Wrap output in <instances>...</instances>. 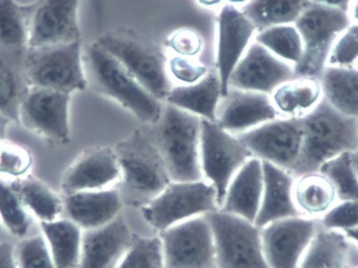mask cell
<instances>
[{
    "label": "cell",
    "mask_w": 358,
    "mask_h": 268,
    "mask_svg": "<svg viewBox=\"0 0 358 268\" xmlns=\"http://www.w3.org/2000/svg\"><path fill=\"white\" fill-rule=\"evenodd\" d=\"M303 143L292 175L319 172L328 160L358 150L357 120L336 111L325 99L303 115Z\"/></svg>",
    "instance_id": "6da1fadb"
},
{
    "label": "cell",
    "mask_w": 358,
    "mask_h": 268,
    "mask_svg": "<svg viewBox=\"0 0 358 268\" xmlns=\"http://www.w3.org/2000/svg\"><path fill=\"white\" fill-rule=\"evenodd\" d=\"M83 67L87 85L131 111L141 121L155 124L164 105L145 90L134 76L98 42L83 50Z\"/></svg>",
    "instance_id": "7a4b0ae2"
},
{
    "label": "cell",
    "mask_w": 358,
    "mask_h": 268,
    "mask_svg": "<svg viewBox=\"0 0 358 268\" xmlns=\"http://www.w3.org/2000/svg\"><path fill=\"white\" fill-rule=\"evenodd\" d=\"M119 160L120 195L124 204L145 206L171 183L169 171L150 134L138 132L115 149Z\"/></svg>",
    "instance_id": "3957f363"
},
{
    "label": "cell",
    "mask_w": 358,
    "mask_h": 268,
    "mask_svg": "<svg viewBox=\"0 0 358 268\" xmlns=\"http://www.w3.org/2000/svg\"><path fill=\"white\" fill-rule=\"evenodd\" d=\"M201 122L197 115L166 104L150 132L172 181L203 179L200 164Z\"/></svg>",
    "instance_id": "277c9868"
},
{
    "label": "cell",
    "mask_w": 358,
    "mask_h": 268,
    "mask_svg": "<svg viewBox=\"0 0 358 268\" xmlns=\"http://www.w3.org/2000/svg\"><path fill=\"white\" fill-rule=\"evenodd\" d=\"M351 24L348 13L310 2L294 25L302 38V60L294 65L296 78L319 79L338 36Z\"/></svg>",
    "instance_id": "5b68a950"
},
{
    "label": "cell",
    "mask_w": 358,
    "mask_h": 268,
    "mask_svg": "<svg viewBox=\"0 0 358 268\" xmlns=\"http://www.w3.org/2000/svg\"><path fill=\"white\" fill-rule=\"evenodd\" d=\"M25 73L34 87L71 94L85 90L81 41L27 48Z\"/></svg>",
    "instance_id": "8992f818"
},
{
    "label": "cell",
    "mask_w": 358,
    "mask_h": 268,
    "mask_svg": "<svg viewBox=\"0 0 358 268\" xmlns=\"http://www.w3.org/2000/svg\"><path fill=\"white\" fill-rule=\"evenodd\" d=\"M206 217L214 236L216 268H271L263 253L260 227L220 210Z\"/></svg>",
    "instance_id": "52a82bcc"
},
{
    "label": "cell",
    "mask_w": 358,
    "mask_h": 268,
    "mask_svg": "<svg viewBox=\"0 0 358 268\" xmlns=\"http://www.w3.org/2000/svg\"><path fill=\"white\" fill-rule=\"evenodd\" d=\"M220 210L215 188L208 181H171L157 196L143 206V216L157 231L179 223Z\"/></svg>",
    "instance_id": "ba28073f"
},
{
    "label": "cell",
    "mask_w": 358,
    "mask_h": 268,
    "mask_svg": "<svg viewBox=\"0 0 358 268\" xmlns=\"http://www.w3.org/2000/svg\"><path fill=\"white\" fill-rule=\"evenodd\" d=\"M250 150L235 134L222 129L215 122L202 120L200 164L202 176L216 190L219 208L236 173L250 158Z\"/></svg>",
    "instance_id": "9c48e42d"
},
{
    "label": "cell",
    "mask_w": 358,
    "mask_h": 268,
    "mask_svg": "<svg viewBox=\"0 0 358 268\" xmlns=\"http://www.w3.org/2000/svg\"><path fill=\"white\" fill-rule=\"evenodd\" d=\"M96 42L113 55L145 90L157 100L166 101L172 86L165 60L159 50L136 38L117 34H107Z\"/></svg>",
    "instance_id": "30bf717a"
},
{
    "label": "cell",
    "mask_w": 358,
    "mask_h": 268,
    "mask_svg": "<svg viewBox=\"0 0 358 268\" xmlns=\"http://www.w3.org/2000/svg\"><path fill=\"white\" fill-rule=\"evenodd\" d=\"M236 136L254 157L292 174L302 149V118L273 120Z\"/></svg>",
    "instance_id": "8fae6325"
},
{
    "label": "cell",
    "mask_w": 358,
    "mask_h": 268,
    "mask_svg": "<svg viewBox=\"0 0 358 268\" xmlns=\"http://www.w3.org/2000/svg\"><path fill=\"white\" fill-rule=\"evenodd\" d=\"M165 268H216L214 236L204 216L162 232Z\"/></svg>",
    "instance_id": "7c38bea8"
},
{
    "label": "cell",
    "mask_w": 358,
    "mask_h": 268,
    "mask_svg": "<svg viewBox=\"0 0 358 268\" xmlns=\"http://www.w3.org/2000/svg\"><path fill=\"white\" fill-rule=\"evenodd\" d=\"M71 94L29 86L21 101L19 124L50 141L69 139Z\"/></svg>",
    "instance_id": "4fadbf2b"
},
{
    "label": "cell",
    "mask_w": 358,
    "mask_h": 268,
    "mask_svg": "<svg viewBox=\"0 0 358 268\" xmlns=\"http://www.w3.org/2000/svg\"><path fill=\"white\" fill-rule=\"evenodd\" d=\"M80 0H36L29 4V48L81 41Z\"/></svg>",
    "instance_id": "5bb4252c"
},
{
    "label": "cell",
    "mask_w": 358,
    "mask_h": 268,
    "mask_svg": "<svg viewBox=\"0 0 358 268\" xmlns=\"http://www.w3.org/2000/svg\"><path fill=\"white\" fill-rule=\"evenodd\" d=\"M317 233L313 219L303 216L273 221L261 229L263 253L271 268H299Z\"/></svg>",
    "instance_id": "9a60e30c"
},
{
    "label": "cell",
    "mask_w": 358,
    "mask_h": 268,
    "mask_svg": "<svg viewBox=\"0 0 358 268\" xmlns=\"http://www.w3.org/2000/svg\"><path fill=\"white\" fill-rule=\"evenodd\" d=\"M294 66L252 42L229 78V86L237 90L271 94L280 85L294 79Z\"/></svg>",
    "instance_id": "2e32d148"
},
{
    "label": "cell",
    "mask_w": 358,
    "mask_h": 268,
    "mask_svg": "<svg viewBox=\"0 0 358 268\" xmlns=\"http://www.w3.org/2000/svg\"><path fill=\"white\" fill-rule=\"evenodd\" d=\"M279 113L271 94L229 88L221 97L215 123L231 134H241L278 119Z\"/></svg>",
    "instance_id": "e0dca14e"
},
{
    "label": "cell",
    "mask_w": 358,
    "mask_h": 268,
    "mask_svg": "<svg viewBox=\"0 0 358 268\" xmlns=\"http://www.w3.org/2000/svg\"><path fill=\"white\" fill-rule=\"evenodd\" d=\"M255 33L254 23L235 6H223L218 16L217 69L221 82L222 97L229 92V82L236 65L245 54Z\"/></svg>",
    "instance_id": "ac0fdd59"
},
{
    "label": "cell",
    "mask_w": 358,
    "mask_h": 268,
    "mask_svg": "<svg viewBox=\"0 0 358 268\" xmlns=\"http://www.w3.org/2000/svg\"><path fill=\"white\" fill-rule=\"evenodd\" d=\"M134 236L121 215L104 227L86 230L82 236L78 268H117L129 250Z\"/></svg>",
    "instance_id": "d6986e66"
},
{
    "label": "cell",
    "mask_w": 358,
    "mask_h": 268,
    "mask_svg": "<svg viewBox=\"0 0 358 268\" xmlns=\"http://www.w3.org/2000/svg\"><path fill=\"white\" fill-rule=\"evenodd\" d=\"M121 176L117 153L108 148H96L81 156L63 179L66 194L103 190Z\"/></svg>",
    "instance_id": "ffe728a7"
},
{
    "label": "cell",
    "mask_w": 358,
    "mask_h": 268,
    "mask_svg": "<svg viewBox=\"0 0 358 268\" xmlns=\"http://www.w3.org/2000/svg\"><path fill=\"white\" fill-rule=\"evenodd\" d=\"M262 166L264 185L255 225L262 229L273 221L303 216L294 202L292 174L271 162H262Z\"/></svg>",
    "instance_id": "44dd1931"
},
{
    "label": "cell",
    "mask_w": 358,
    "mask_h": 268,
    "mask_svg": "<svg viewBox=\"0 0 358 268\" xmlns=\"http://www.w3.org/2000/svg\"><path fill=\"white\" fill-rule=\"evenodd\" d=\"M263 185L262 160L250 158L231 179L220 211L255 223L260 210Z\"/></svg>",
    "instance_id": "7402d4cb"
},
{
    "label": "cell",
    "mask_w": 358,
    "mask_h": 268,
    "mask_svg": "<svg viewBox=\"0 0 358 268\" xmlns=\"http://www.w3.org/2000/svg\"><path fill=\"white\" fill-rule=\"evenodd\" d=\"M123 200L117 190H94L67 194V216L82 229L104 227L120 215Z\"/></svg>",
    "instance_id": "603a6c76"
},
{
    "label": "cell",
    "mask_w": 358,
    "mask_h": 268,
    "mask_svg": "<svg viewBox=\"0 0 358 268\" xmlns=\"http://www.w3.org/2000/svg\"><path fill=\"white\" fill-rule=\"evenodd\" d=\"M27 52L0 44V113L17 124L21 101L29 87L25 73Z\"/></svg>",
    "instance_id": "cb8c5ba5"
},
{
    "label": "cell",
    "mask_w": 358,
    "mask_h": 268,
    "mask_svg": "<svg viewBox=\"0 0 358 268\" xmlns=\"http://www.w3.org/2000/svg\"><path fill=\"white\" fill-rule=\"evenodd\" d=\"M221 97L222 92L218 73H208L196 83L172 87L166 102L193 113L200 119L215 122Z\"/></svg>",
    "instance_id": "d4e9b609"
},
{
    "label": "cell",
    "mask_w": 358,
    "mask_h": 268,
    "mask_svg": "<svg viewBox=\"0 0 358 268\" xmlns=\"http://www.w3.org/2000/svg\"><path fill=\"white\" fill-rule=\"evenodd\" d=\"M279 115L300 118L310 113L323 99L321 82L315 78H294L271 94Z\"/></svg>",
    "instance_id": "484cf974"
},
{
    "label": "cell",
    "mask_w": 358,
    "mask_h": 268,
    "mask_svg": "<svg viewBox=\"0 0 358 268\" xmlns=\"http://www.w3.org/2000/svg\"><path fill=\"white\" fill-rule=\"evenodd\" d=\"M323 98L347 117L358 120L357 67L326 66L320 78Z\"/></svg>",
    "instance_id": "4316f807"
},
{
    "label": "cell",
    "mask_w": 358,
    "mask_h": 268,
    "mask_svg": "<svg viewBox=\"0 0 358 268\" xmlns=\"http://www.w3.org/2000/svg\"><path fill=\"white\" fill-rule=\"evenodd\" d=\"M41 229L56 268H77L81 256V227L73 221H42Z\"/></svg>",
    "instance_id": "83f0119b"
},
{
    "label": "cell",
    "mask_w": 358,
    "mask_h": 268,
    "mask_svg": "<svg viewBox=\"0 0 358 268\" xmlns=\"http://www.w3.org/2000/svg\"><path fill=\"white\" fill-rule=\"evenodd\" d=\"M348 252L345 234L319 230L303 255L299 268H347Z\"/></svg>",
    "instance_id": "f1b7e54d"
},
{
    "label": "cell",
    "mask_w": 358,
    "mask_h": 268,
    "mask_svg": "<svg viewBox=\"0 0 358 268\" xmlns=\"http://www.w3.org/2000/svg\"><path fill=\"white\" fill-rule=\"evenodd\" d=\"M336 198L334 185L321 172L301 175L294 183V202L303 215L325 214L334 206Z\"/></svg>",
    "instance_id": "f546056e"
},
{
    "label": "cell",
    "mask_w": 358,
    "mask_h": 268,
    "mask_svg": "<svg viewBox=\"0 0 358 268\" xmlns=\"http://www.w3.org/2000/svg\"><path fill=\"white\" fill-rule=\"evenodd\" d=\"M309 4L310 0H250L241 10L259 31L275 25L294 24Z\"/></svg>",
    "instance_id": "4dcf8cb0"
},
{
    "label": "cell",
    "mask_w": 358,
    "mask_h": 268,
    "mask_svg": "<svg viewBox=\"0 0 358 268\" xmlns=\"http://www.w3.org/2000/svg\"><path fill=\"white\" fill-rule=\"evenodd\" d=\"M0 44L16 50L29 48V4L0 0Z\"/></svg>",
    "instance_id": "1f68e13d"
},
{
    "label": "cell",
    "mask_w": 358,
    "mask_h": 268,
    "mask_svg": "<svg viewBox=\"0 0 358 268\" xmlns=\"http://www.w3.org/2000/svg\"><path fill=\"white\" fill-rule=\"evenodd\" d=\"M255 41L294 66L302 60V38L294 24L275 25L257 31Z\"/></svg>",
    "instance_id": "d6a6232c"
},
{
    "label": "cell",
    "mask_w": 358,
    "mask_h": 268,
    "mask_svg": "<svg viewBox=\"0 0 358 268\" xmlns=\"http://www.w3.org/2000/svg\"><path fill=\"white\" fill-rule=\"evenodd\" d=\"M23 204L41 221H52L62 212L60 198L36 179H25L17 188Z\"/></svg>",
    "instance_id": "836d02e7"
},
{
    "label": "cell",
    "mask_w": 358,
    "mask_h": 268,
    "mask_svg": "<svg viewBox=\"0 0 358 268\" xmlns=\"http://www.w3.org/2000/svg\"><path fill=\"white\" fill-rule=\"evenodd\" d=\"M319 172L330 179L341 202L358 200V175L353 164L352 152H344L328 160Z\"/></svg>",
    "instance_id": "e575fe53"
},
{
    "label": "cell",
    "mask_w": 358,
    "mask_h": 268,
    "mask_svg": "<svg viewBox=\"0 0 358 268\" xmlns=\"http://www.w3.org/2000/svg\"><path fill=\"white\" fill-rule=\"evenodd\" d=\"M117 268H165L161 238L134 236L129 250Z\"/></svg>",
    "instance_id": "d590c367"
},
{
    "label": "cell",
    "mask_w": 358,
    "mask_h": 268,
    "mask_svg": "<svg viewBox=\"0 0 358 268\" xmlns=\"http://www.w3.org/2000/svg\"><path fill=\"white\" fill-rule=\"evenodd\" d=\"M0 217L10 233L24 236L31 225V219L17 189L0 181Z\"/></svg>",
    "instance_id": "8d00e7d4"
},
{
    "label": "cell",
    "mask_w": 358,
    "mask_h": 268,
    "mask_svg": "<svg viewBox=\"0 0 358 268\" xmlns=\"http://www.w3.org/2000/svg\"><path fill=\"white\" fill-rule=\"evenodd\" d=\"M19 268H56L48 242L41 236L23 240L15 248Z\"/></svg>",
    "instance_id": "74e56055"
},
{
    "label": "cell",
    "mask_w": 358,
    "mask_h": 268,
    "mask_svg": "<svg viewBox=\"0 0 358 268\" xmlns=\"http://www.w3.org/2000/svg\"><path fill=\"white\" fill-rule=\"evenodd\" d=\"M358 63V24L351 23L334 42L328 66L353 67Z\"/></svg>",
    "instance_id": "f35d334b"
},
{
    "label": "cell",
    "mask_w": 358,
    "mask_h": 268,
    "mask_svg": "<svg viewBox=\"0 0 358 268\" xmlns=\"http://www.w3.org/2000/svg\"><path fill=\"white\" fill-rule=\"evenodd\" d=\"M31 166V156L27 150L10 141H0V174L20 177Z\"/></svg>",
    "instance_id": "ab89813d"
},
{
    "label": "cell",
    "mask_w": 358,
    "mask_h": 268,
    "mask_svg": "<svg viewBox=\"0 0 358 268\" xmlns=\"http://www.w3.org/2000/svg\"><path fill=\"white\" fill-rule=\"evenodd\" d=\"M322 223L326 230L334 231L355 229L358 227V200L342 202V204L332 206L324 214Z\"/></svg>",
    "instance_id": "60d3db41"
},
{
    "label": "cell",
    "mask_w": 358,
    "mask_h": 268,
    "mask_svg": "<svg viewBox=\"0 0 358 268\" xmlns=\"http://www.w3.org/2000/svg\"><path fill=\"white\" fill-rule=\"evenodd\" d=\"M170 73L182 84H193L206 75V69L201 63L189 57L176 56L169 62Z\"/></svg>",
    "instance_id": "b9f144b4"
},
{
    "label": "cell",
    "mask_w": 358,
    "mask_h": 268,
    "mask_svg": "<svg viewBox=\"0 0 358 268\" xmlns=\"http://www.w3.org/2000/svg\"><path fill=\"white\" fill-rule=\"evenodd\" d=\"M169 45L178 56L193 58L201 50L199 36L191 29H179L170 37Z\"/></svg>",
    "instance_id": "7bdbcfd3"
},
{
    "label": "cell",
    "mask_w": 358,
    "mask_h": 268,
    "mask_svg": "<svg viewBox=\"0 0 358 268\" xmlns=\"http://www.w3.org/2000/svg\"><path fill=\"white\" fill-rule=\"evenodd\" d=\"M0 268H19L15 258V248L6 242L0 244Z\"/></svg>",
    "instance_id": "ee69618b"
},
{
    "label": "cell",
    "mask_w": 358,
    "mask_h": 268,
    "mask_svg": "<svg viewBox=\"0 0 358 268\" xmlns=\"http://www.w3.org/2000/svg\"><path fill=\"white\" fill-rule=\"evenodd\" d=\"M351 1L352 0H310L313 3L325 4V6H332V8H336L347 13H348Z\"/></svg>",
    "instance_id": "f6af8a7d"
},
{
    "label": "cell",
    "mask_w": 358,
    "mask_h": 268,
    "mask_svg": "<svg viewBox=\"0 0 358 268\" xmlns=\"http://www.w3.org/2000/svg\"><path fill=\"white\" fill-rule=\"evenodd\" d=\"M349 18L351 23L358 24V0H352L348 10Z\"/></svg>",
    "instance_id": "bcb514c9"
},
{
    "label": "cell",
    "mask_w": 358,
    "mask_h": 268,
    "mask_svg": "<svg viewBox=\"0 0 358 268\" xmlns=\"http://www.w3.org/2000/svg\"><path fill=\"white\" fill-rule=\"evenodd\" d=\"M10 123V120L0 113V141H3V139H6V130H8V124Z\"/></svg>",
    "instance_id": "7dc6e473"
},
{
    "label": "cell",
    "mask_w": 358,
    "mask_h": 268,
    "mask_svg": "<svg viewBox=\"0 0 358 268\" xmlns=\"http://www.w3.org/2000/svg\"><path fill=\"white\" fill-rule=\"evenodd\" d=\"M345 235L349 239H352L353 241L357 242L358 244V227L355 229L347 230L344 232Z\"/></svg>",
    "instance_id": "c3c4849f"
},
{
    "label": "cell",
    "mask_w": 358,
    "mask_h": 268,
    "mask_svg": "<svg viewBox=\"0 0 358 268\" xmlns=\"http://www.w3.org/2000/svg\"><path fill=\"white\" fill-rule=\"evenodd\" d=\"M222 0H198L200 4L204 6H214L220 3Z\"/></svg>",
    "instance_id": "681fc988"
},
{
    "label": "cell",
    "mask_w": 358,
    "mask_h": 268,
    "mask_svg": "<svg viewBox=\"0 0 358 268\" xmlns=\"http://www.w3.org/2000/svg\"><path fill=\"white\" fill-rule=\"evenodd\" d=\"M250 0H229V4L231 6H235L236 4H242V6H245L246 3H248Z\"/></svg>",
    "instance_id": "f907efd6"
},
{
    "label": "cell",
    "mask_w": 358,
    "mask_h": 268,
    "mask_svg": "<svg viewBox=\"0 0 358 268\" xmlns=\"http://www.w3.org/2000/svg\"><path fill=\"white\" fill-rule=\"evenodd\" d=\"M353 164H355V170H357L358 175V150L357 151L352 152Z\"/></svg>",
    "instance_id": "816d5d0a"
},
{
    "label": "cell",
    "mask_w": 358,
    "mask_h": 268,
    "mask_svg": "<svg viewBox=\"0 0 358 268\" xmlns=\"http://www.w3.org/2000/svg\"><path fill=\"white\" fill-rule=\"evenodd\" d=\"M357 69H358V63H357Z\"/></svg>",
    "instance_id": "f5cc1de1"
},
{
    "label": "cell",
    "mask_w": 358,
    "mask_h": 268,
    "mask_svg": "<svg viewBox=\"0 0 358 268\" xmlns=\"http://www.w3.org/2000/svg\"><path fill=\"white\" fill-rule=\"evenodd\" d=\"M357 124H358V120H357Z\"/></svg>",
    "instance_id": "db71d44e"
},
{
    "label": "cell",
    "mask_w": 358,
    "mask_h": 268,
    "mask_svg": "<svg viewBox=\"0 0 358 268\" xmlns=\"http://www.w3.org/2000/svg\"><path fill=\"white\" fill-rule=\"evenodd\" d=\"M357 268H358V267H357Z\"/></svg>",
    "instance_id": "11a10c76"
}]
</instances>
